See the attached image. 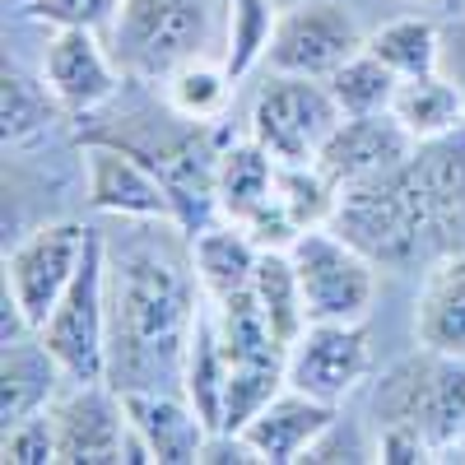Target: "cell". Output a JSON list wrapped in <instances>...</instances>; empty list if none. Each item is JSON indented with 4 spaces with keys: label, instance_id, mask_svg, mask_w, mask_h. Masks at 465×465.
Here are the masks:
<instances>
[{
    "label": "cell",
    "instance_id": "6da1fadb",
    "mask_svg": "<svg viewBox=\"0 0 465 465\" xmlns=\"http://www.w3.org/2000/svg\"><path fill=\"white\" fill-rule=\"evenodd\" d=\"M205 307V289L191 270V256H173L159 242H126L107 252V381L116 391L182 381L186 344Z\"/></svg>",
    "mask_w": 465,
    "mask_h": 465
},
{
    "label": "cell",
    "instance_id": "5b68a950",
    "mask_svg": "<svg viewBox=\"0 0 465 465\" xmlns=\"http://www.w3.org/2000/svg\"><path fill=\"white\" fill-rule=\"evenodd\" d=\"M289 261L298 270L307 322H368L381 265L368 252H359L344 232H335L331 223L298 232Z\"/></svg>",
    "mask_w": 465,
    "mask_h": 465
},
{
    "label": "cell",
    "instance_id": "3957f363",
    "mask_svg": "<svg viewBox=\"0 0 465 465\" xmlns=\"http://www.w3.org/2000/svg\"><path fill=\"white\" fill-rule=\"evenodd\" d=\"M377 429H410L442 460L465 433V359H447L419 344L372 381Z\"/></svg>",
    "mask_w": 465,
    "mask_h": 465
},
{
    "label": "cell",
    "instance_id": "e575fe53",
    "mask_svg": "<svg viewBox=\"0 0 465 465\" xmlns=\"http://www.w3.org/2000/svg\"><path fill=\"white\" fill-rule=\"evenodd\" d=\"M442 10H451V15H465V0H438Z\"/></svg>",
    "mask_w": 465,
    "mask_h": 465
},
{
    "label": "cell",
    "instance_id": "4fadbf2b",
    "mask_svg": "<svg viewBox=\"0 0 465 465\" xmlns=\"http://www.w3.org/2000/svg\"><path fill=\"white\" fill-rule=\"evenodd\" d=\"M131 438H126V460H153V465H196L210 429L196 414L186 396H168L159 386H140V391H122Z\"/></svg>",
    "mask_w": 465,
    "mask_h": 465
},
{
    "label": "cell",
    "instance_id": "7402d4cb",
    "mask_svg": "<svg viewBox=\"0 0 465 465\" xmlns=\"http://www.w3.org/2000/svg\"><path fill=\"white\" fill-rule=\"evenodd\" d=\"M391 116L414 135V144L442 140V135L465 126V89L447 70L410 74V80H401V89H396Z\"/></svg>",
    "mask_w": 465,
    "mask_h": 465
},
{
    "label": "cell",
    "instance_id": "9c48e42d",
    "mask_svg": "<svg viewBox=\"0 0 465 465\" xmlns=\"http://www.w3.org/2000/svg\"><path fill=\"white\" fill-rule=\"evenodd\" d=\"M368 47V33L359 28L354 10L344 0H298L280 10L275 43L265 65L280 74H307V80H331V74Z\"/></svg>",
    "mask_w": 465,
    "mask_h": 465
},
{
    "label": "cell",
    "instance_id": "7a4b0ae2",
    "mask_svg": "<svg viewBox=\"0 0 465 465\" xmlns=\"http://www.w3.org/2000/svg\"><path fill=\"white\" fill-rule=\"evenodd\" d=\"M331 228L344 232L359 252H368L386 270H414L451 252L438 205L414 168V153L386 177L340 191Z\"/></svg>",
    "mask_w": 465,
    "mask_h": 465
},
{
    "label": "cell",
    "instance_id": "603a6c76",
    "mask_svg": "<svg viewBox=\"0 0 465 465\" xmlns=\"http://www.w3.org/2000/svg\"><path fill=\"white\" fill-rule=\"evenodd\" d=\"M223 391H228V359H223V344L214 335V317H210V302H205L201 317H196V331H191V344H186L182 396L196 405V414L205 419L210 433L223 429Z\"/></svg>",
    "mask_w": 465,
    "mask_h": 465
},
{
    "label": "cell",
    "instance_id": "44dd1931",
    "mask_svg": "<svg viewBox=\"0 0 465 465\" xmlns=\"http://www.w3.org/2000/svg\"><path fill=\"white\" fill-rule=\"evenodd\" d=\"M256 261H261V242L242 223L214 219L201 232H191V270H196L205 298H228L252 289Z\"/></svg>",
    "mask_w": 465,
    "mask_h": 465
},
{
    "label": "cell",
    "instance_id": "30bf717a",
    "mask_svg": "<svg viewBox=\"0 0 465 465\" xmlns=\"http://www.w3.org/2000/svg\"><path fill=\"white\" fill-rule=\"evenodd\" d=\"M372 377V340L363 322H307L284 354V381L326 405H344Z\"/></svg>",
    "mask_w": 465,
    "mask_h": 465
},
{
    "label": "cell",
    "instance_id": "ffe728a7",
    "mask_svg": "<svg viewBox=\"0 0 465 465\" xmlns=\"http://www.w3.org/2000/svg\"><path fill=\"white\" fill-rule=\"evenodd\" d=\"M65 368L37 335L0 344V423L10 429V423L47 410L65 391Z\"/></svg>",
    "mask_w": 465,
    "mask_h": 465
},
{
    "label": "cell",
    "instance_id": "ba28073f",
    "mask_svg": "<svg viewBox=\"0 0 465 465\" xmlns=\"http://www.w3.org/2000/svg\"><path fill=\"white\" fill-rule=\"evenodd\" d=\"M89 238H94V228L80 219H47L33 232H24L15 252H5V289L0 293L15 298V307L33 331L52 317V307L74 284V275L84 265V252H89Z\"/></svg>",
    "mask_w": 465,
    "mask_h": 465
},
{
    "label": "cell",
    "instance_id": "4dcf8cb0",
    "mask_svg": "<svg viewBox=\"0 0 465 465\" xmlns=\"http://www.w3.org/2000/svg\"><path fill=\"white\" fill-rule=\"evenodd\" d=\"M302 460H377V451H372V442L363 438L359 423L335 419L331 429L312 442V451H307Z\"/></svg>",
    "mask_w": 465,
    "mask_h": 465
},
{
    "label": "cell",
    "instance_id": "f1b7e54d",
    "mask_svg": "<svg viewBox=\"0 0 465 465\" xmlns=\"http://www.w3.org/2000/svg\"><path fill=\"white\" fill-rule=\"evenodd\" d=\"M0 460H5V465H56L61 460L52 405L28 414V419H19V423H10V429L0 433Z\"/></svg>",
    "mask_w": 465,
    "mask_h": 465
},
{
    "label": "cell",
    "instance_id": "cb8c5ba5",
    "mask_svg": "<svg viewBox=\"0 0 465 465\" xmlns=\"http://www.w3.org/2000/svg\"><path fill=\"white\" fill-rule=\"evenodd\" d=\"M232 94H238V80L228 74V65L223 61H205V56L177 65L163 80V103L186 126H214L219 116L228 112Z\"/></svg>",
    "mask_w": 465,
    "mask_h": 465
},
{
    "label": "cell",
    "instance_id": "277c9868",
    "mask_svg": "<svg viewBox=\"0 0 465 465\" xmlns=\"http://www.w3.org/2000/svg\"><path fill=\"white\" fill-rule=\"evenodd\" d=\"M210 43V0H122L112 19V56L126 80L163 84Z\"/></svg>",
    "mask_w": 465,
    "mask_h": 465
},
{
    "label": "cell",
    "instance_id": "d6986e66",
    "mask_svg": "<svg viewBox=\"0 0 465 465\" xmlns=\"http://www.w3.org/2000/svg\"><path fill=\"white\" fill-rule=\"evenodd\" d=\"M65 116L70 112L47 89L43 74H28L5 56V65H0V140H5V159L10 153L19 159V153H33L47 140H56Z\"/></svg>",
    "mask_w": 465,
    "mask_h": 465
},
{
    "label": "cell",
    "instance_id": "ac0fdd59",
    "mask_svg": "<svg viewBox=\"0 0 465 465\" xmlns=\"http://www.w3.org/2000/svg\"><path fill=\"white\" fill-rule=\"evenodd\" d=\"M414 340L433 354L465 359V247L423 265L414 293Z\"/></svg>",
    "mask_w": 465,
    "mask_h": 465
},
{
    "label": "cell",
    "instance_id": "d4e9b609",
    "mask_svg": "<svg viewBox=\"0 0 465 465\" xmlns=\"http://www.w3.org/2000/svg\"><path fill=\"white\" fill-rule=\"evenodd\" d=\"M252 293L261 302L270 331H275L280 344L289 349L302 335V326H307V307H302V289H298V270L289 261V247H261Z\"/></svg>",
    "mask_w": 465,
    "mask_h": 465
},
{
    "label": "cell",
    "instance_id": "f546056e",
    "mask_svg": "<svg viewBox=\"0 0 465 465\" xmlns=\"http://www.w3.org/2000/svg\"><path fill=\"white\" fill-rule=\"evenodd\" d=\"M122 0H28V19H43L52 28H98L116 19Z\"/></svg>",
    "mask_w": 465,
    "mask_h": 465
},
{
    "label": "cell",
    "instance_id": "9a60e30c",
    "mask_svg": "<svg viewBox=\"0 0 465 465\" xmlns=\"http://www.w3.org/2000/svg\"><path fill=\"white\" fill-rule=\"evenodd\" d=\"M414 135L396 122L391 112L377 116H340V126L331 131V140L317 153V168L335 191H349L359 182L386 177L391 168H401L414 153Z\"/></svg>",
    "mask_w": 465,
    "mask_h": 465
},
{
    "label": "cell",
    "instance_id": "484cf974",
    "mask_svg": "<svg viewBox=\"0 0 465 465\" xmlns=\"http://www.w3.org/2000/svg\"><path fill=\"white\" fill-rule=\"evenodd\" d=\"M368 52L381 56L401 80L410 74H429L442 70L447 52H442V33L433 19H419V15H401V19H386L381 28L368 33Z\"/></svg>",
    "mask_w": 465,
    "mask_h": 465
},
{
    "label": "cell",
    "instance_id": "8d00e7d4",
    "mask_svg": "<svg viewBox=\"0 0 465 465\" xmlns=\"http://www.w3.org/2000/svg\"><path fill=\"white\" fill-rule=\"evenodd\" d=\"M414 5H419V0H414Z\"/></svg>",
    "mask_w": 465,
    "mask_h": 465
},
{
    "label": "cell",
    "instance_id": "83f0119b",
    "mask_svg": "<svg viewBox=\"0 0 465 465\" xmlns=\"http://www.w3.org/2000/svg\"><path fill=\"white\" fill-rule=\"evenodd\" d=\"M275 24H280V5H275V0H228V47H223L219 61L228 65V74L238 84L270 56Z\"/></svg>",
    "mask_w": 465,
    "mask_h": 465
},
{
    "label": "cell",
    "instance_id": "2e32d148",
    "mask_svg": "<svg viewBox=\"0 0 465 465\" xmlns=\"http://www.w3.org/2000/svg\"><path fill=\"white\" fill-rule=\"evenodd\" d=\"M275 186L280 159L252 135L219 149V219L242 223L261 247H270V228H275Z\"/></svg>",
    "mask_w": 465,
    "mask_h": 465
},
{
    "label": "cell",
    "instance_id": "836d02e7",
    "mask_svg": "<svg viewBox=\"0 0 465 465\" xmlns=\"http://www.w3.org/2000/svg\"><path fill=\"white\" fill-rule=\"evenodd\" d=\"M442 460H465V433H460V442H456V447H451Z\"/></svg>",
    "mask_w": 465,
    "mask_h": 465
},
{
    "label": "cell",
    "instance_id": "e0dca14e",
    "mask_svg": "<svg viewBox=\"0 0 465 465\" xmlns=\"http://www.w3.org/2000/svg\"><path fill=\"white\" fill-rule=\"evenodd\" d=\"M335 419H340V405H326L317 396L284 386V391L270 401L261 414H252L242 423L238 438L265 465H293V460H302L307 451H312V442L331 429Z\"/></svg>",
    "mask_w": 465,
    "mask_h": 465
},
{
    "label": "cell",
    "instance_id": "d590c367",
    "mask_svg": "<svg viewBox=\"0 0 465 465\" xmlns=\"http://www.w3.org/2000/svg\"><path fill=\"white\" fill-rule=\"evenodd\" d=\"M275 5H280V10H289V5H298V0H275Z\"/></svg>",
    "mask_w": 465,
    "mask_h": 465
},
{
    "label": "cell",
    "instance_id": "5bb4252c",
    "mask_svg": "<svg viewBox=\"0 0 465 465\" xmlns=\"http://www.w3.org/2000/svg\"><path fill=\"white\" fill-rule=\"evenodd\" d=\"M43 80L70 116H89L122 94V65L112 47L98 43V28H56L43 52Z\"/></svg>",
    "mask_w": 465,
    "mask_h": 465
},
{
    "label": "cell",
    "instance_id": "1f68e13d",
    "mask_svg": "<svg viewBox=\"0 0 465 465\" xmlns=\"http://www.w3.org/2000/svg\"><path fill=\"white\" fill-rule=\"evenodd\" d=\"M377 460H391V465H410V460H433V451L423 447L410 429H377L372 438Z\"/></svg>",
    "mask_w": 465,
    "mask_h": 465
},
{
    "label": "cell",
    "instance_id": "8992f818",
    "mask_svg": "<svg viewBox=\"0 0 465 465\" xmlns=\"http://www.w3.org/2000/svg\"><path fill=\"white\" fill-rule=\"evenodd\" d=\"M56 363L70 381H107V340H112V312H107V238L94 228L84 265L65 298L52 307V317L37 326Z\"/></svg>",
    "mask_w": 465,
    "mask_h": 465
},
{
    "label": "cell",
    "instance_id": "d6a6232c",
    "mask_svg": "<svg viewBox=\"0 0 465 465\" xmlns=\"http://www.w3.org/2000/svg\"><path fill=\"white\" fill-rule=\"evenodd\" d=\"M456 47H451V74H456V84L465 89V15H456Z\"/></svg>",
    "mask_w": 465,
    "mask_h": 465
},
{
    "label": "cell",
    "instance_id": "7c38bea8",
    "mask_svg": "<svg viewBox=\"0 0 465 465\" xmlns=\"http://www.w3.org/2000/svg\"><path fill=\"white\" fill-rule=\"evenodd\" d=\"M61 465H122L131 419L112 381H65L52 401Z\"/></svg>",
    "mask_w": 465,
    "mask_h": 465
},
{
    "label": "cell",
    "instance_id": "4316f807",
    "mask_svg": "<svg viewBox=\"0 0 465 465\" xmlns=\"http://www.w3.org/2000/svg\"><path fill=\"white\" fill-rule=\"evenodd\" d=\"M331 98L340 103L344 116H377V112H391L396 89H401V74L386 65L381 56H372L368 47L359 56H349L331 80H326Z\"/></svg>",
    "mask_w": 465,
    "mask_h": 465
},
{
    "label": "cell",
    "instance_id": "52a82bcc",
    "mask_svg": "<svg viewBox=\"0 0 465 465\" xmlns=\"http://www.w3.org/2000/svg\"><path fill=\"white\" fill-rule=\"evenodd\" d=\"M340 116L344 112L331 98L326 80L270 70V80L252 98L247 135L275 153L280 163H317V153L340 126Z\"/></svg>",
    "mask_w": 465,
    "mask_h": 465
},
{
    "label": "cell",
    "instance_id": "8fae6325",
    "mask_svg": "<svg viewBox=\"0 0 465 465\" xmlns=\"http://www.w3.org/2000/svg\"><path fill=\"white\" fill-rule=\"evenodd\" d=\"M80 159H84V201L98 214L177 228V205L168 196L163 177L126 140H84Z\"/></svg>",
    "mask_w": 465,
    "mask_h": 465
}]
</instances>
